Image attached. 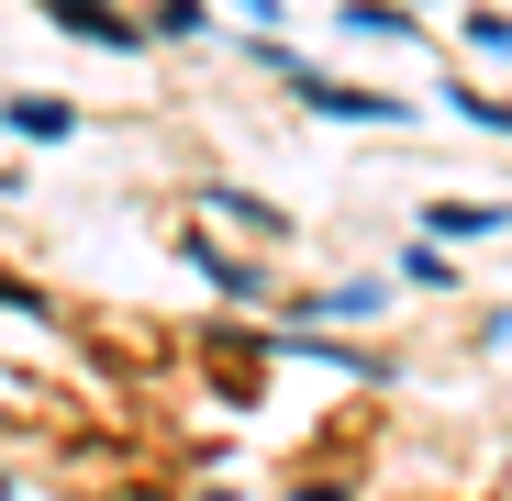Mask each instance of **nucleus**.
<instances>
[{
  "label": "nucleus",
  "instance_id": "nucleus-7",
  "mask_svg": "<svg viewBox=\"0 0 512 501\" xmlns=\"http://www.w3.org/2000/svg\"><path fill=\"white\" fill-rule=\"evenodd\" d=\"M234 12H245V23H256V34H268V23H279V0H234Z\"/></svg>",
  "mask_w": 512,
  "mask_h": 501
},
{
  "label": "nucleus",
  "instance_id": "nucleus-3",
  "mask_svg": "<svg viewBox=\"0 0 512 501\" xmlns=\"http://www.w3.org/2000/svg\"><path fill=\"white\" fill-rule=\"evenodd\" d=\"M0 123H12V134H34V145H67V134H78V112H67V101H12Z\"/></svg>",
  "mask_w": 512,
  "mask_h": 501
},
{
  "label": "nucleus",
  "instance_id": "nucleus-5",
  "mask_svg": "<svg viewBox=\"0 0 512 501\" xmlns=\"http://www.w3.org/2000/svg\"><path fill=\"white\" fill-rule=\"evenodd\" d=\"M312 312H334V323H368V312H379V279H368V290H323Z\"/></svg>",
  "mask_w": 512,
  "mask_h": 501
},
{
  "label": "nucleus",
  "instance_id": "nucleus-1",
  "mask_svg": "<svg viewBox=\"0 0 512 501\" xmlns=\"http://www.w3.org/2000/svg\"><path fill=\"white\" fill-rule=\"evenodd\" d=\"M45 12H56L67 34H90V45H112V56H134V45H145V23H123L112 0H45Z\"/></svg>",
  "mask_w": 512,
  "mask_h": 501
},
{
  "label": "nucleus",
  "instance_id": "nucleus-2",
  "mask_svg": "<svg viewBox=\"0 0 512 501\" xmlns=\"http://www.w3.org/2000/svg\"><path fill=\"white\" fill-rule=\"evenodd\" d=\"M512 212L501 201H435V212H423V234H435V245H457V234H501Z\"/></svg>",
  "mask_w": 512,
  "mask_h": 501
},
{
  "label": "nucleus",
  "instance_id": "nucleus-4",
  "mask_svg": "<svg viewBox=\"0 0 512 501\" xmlns=\"http://www.w3.org/2000/svg\"><path fill=\"white\" fill-rule=\"evenodd\" d=\"M346 34H412V12H390V0H346Z\"/></svg>",
  "mask_w": 512,
  "mask_h": 501
},
{
  "label": "nucleus",
  "instance_id": "nucleus-6",
  "mask_svg": "<svg viewBox=\"0 0 512 501\" xmlns=\"http://www.w3.org/2000/svg\"><path fill=\"white\" fill-rule=\"evenodd\" d=\"M446 112H468V123H490V134H512V101H479V90H446Z\"/></svg>",
  "mask_w": 512,
  "mask_h": 501
}]
</instances>
